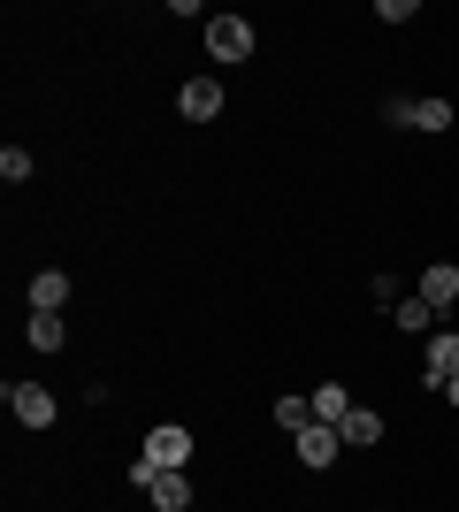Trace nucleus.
Returning <instances> with one entry per match:
<instances>
[{"instance_id":"nucleus-16","label":"nucleus","mask_w":459,"mask_h":512,"mask_svg":"<svg viewBox=\"0 0 459 512\" xmlns=\"http://www.w3.org/2000/svg\"><path fill=\"white\" fill-rule=\"evenodd\" d=\"M0 176H8V184H23V176H31V153H23V146H0Z\"/></svg>"},{"instance_id":"nucleus-10","label":"nucleus","mask_w":459,"mask_h":512,"mask_svg":"<svg viewBox=\"0 0 459 512\" xmlns=\"http://www.w3.org/2000/svg\"><path fill=\"white\" fill-rule=\"evenodd\" d=\"M62 306H69V276H62V268L31 276V314H62Z\"/></svg>"},{"instance_id":"nucleus-13","label":"nucleus","mask_w":459,"mask_h":512,"mask_svg":"<svg viewBox=\"0 0 459 512\" xmlns=\"http://www.w3.org/2000/svg\"><path fill=\"white\" fill-rule=\"evenodd\" d=\"M337 436H345V444H375V436H383V413H368V406H352V413H345V428H337Z\"/></svg>"},{"instance_id":"nucleus-12","label":"nucleus","mask_w":459,"mask_h":512,"mask_svg":"<svg viewBox=\"0 0 459 512\" xmlns=\"http://www.w3.org/2000/svg\"><path fill=\"white\" fill-rule=\"evenodd\" d=\"M306 398H314V421H329V428H345V413H352V390L322 383V390H306Z\"/></svg>"},{"instance_id":"nucleus-11","label":"nucleus","mask_w":459,"mask_h":512,"mask_svg":"<svg viewBox=\"0 0 459 512\" xmlns=\"http://www.w3.org/2000/svg\"><path fill=\"white\" fill-rule=\"evenodd\" d=\"M391 321H398V329H421V337H437V306L421 299V291H406V299L391 306Z\"/></svg>"},{"instance_id":"nucleus-15","label":"nucleus","mask_w":459,"mask_h":512,"mask_svg":"<svg viewBox=\"0 0 459 512\" xmlns=\"http://www.w3.org/2000/svg\"><path fill=\"white\" fill-rule=\"evenodd\" d=\"M276 428H284V436L314 428V398H276Z\"/></svg>"},{"instance_id":"nucleus-7","label":"nucleus","mask_w":459,"mask_h":512,"mask_svg":"<svg viewBox=\"0 0 459 512\" xmlns=\"http://www.w3.org/2000/svg\"><path fill=\"white\" fill-rule=\"evenodd\" d=\"M176 107H184L192 123H215V115H222V85H215V77H192V85L176 92Z\"/></svg>"},{"instance_id":"nucleus-9","label":"nucleus","mask_w":459,"mask_h":512,"mask_svg":"<svg viewBox=\"0 0 459 512\" xmlns=\"http://www.w3.org/2000/svg\"><path fill=\"white\" fill-rule=\"evenodd\" d=\"M146 497H153V512H184V505H192V482H184V467H176V474H153Z\"/></svg>"},{"instance_id":"nucleus-6","label":"nucleus","mask_w":459,"mask_h":512,"mask_svg":"<svg viewBox=\"0 0 459 512\" xmlns=\"http://www.w3.org/2000/svg\"><path fill=\"white\" fill-rule=\"evenodd\" d=\"M421 367H429V383H452L459 375V329H437V337H429V352H421Z\"/></svg>"},{"instance_id":"nucleus-4","label":"nucleus","mask_w":459,"mask_h":512,"mask_svg":"<svg viewBox=\"0 0 459 512\" xmlns=\"http://www.w3.org/2000/svg\"><path fill=\"white\" fill-rule=\"evenodd\" d=\"M138 459H153V467H161V474H176V467H184V459H192V436H184V428H153V436H146V451H138Z\"/></svg>"},{"instance_id":"nucleus-14","label":"nucleus","mask_w":459,"mask_h":512,"mask_svg":"<svg viewBox=\"0 0 459 512\" xmlns=\"http://www.w3.org/2000/svg\"><path fill=\"white\" fill-rule=\"evenodd\" d=\"M31 344H39V352H62V344H69V321L62 314H31Z\"/></svg>"},{"instance_id":"nucleus-2","label":"nucleus","mask_w":459,"mask_h":512,"mask_svg":"<svg viewBox=\"0 0 459 512\" xmlns=\"http://www.w3.org/2000/svg\"><path fill=\"white\" fill-rule=\"evenodd\" d=\"M207 46H215V62H245V54H253V23L245 16H215L207 23Z\"/></svg>"},{"instance_id":"nucleus-3","label":"nucleus","mask_w":459,"mask_h":512,"mask_svg":"<svg viewBox=\"0 0 459 512\" xmlns=\"http://www.w3.org/2000/svg\"><path fill=\"white\" fill-rule=\"evenodd\" d=\"M8 413H16L23 428H54V390H39V383H8Z\"/></svg>"},{"instance_id":"nucleus-5","label":"nucleus","mask_w":459,"mask_h":512,"mask_svg":"<svg viewBox=\"0 0 459 512\" xmlns=\"http://www.w3.org/2000/svg\"><path fill=\"white\" fill-rule=\"evenodd\" d=\"M291 451H299L306 467L322 474L329 459H337V451H345V436H337V428H329V421H314V428H299V436H291Z\"/></svg>"},{"instance_id":"nucleus-1","label":"nucleus","mask_w":459,"mask_h":512,"mask_svg":"<svg viewBox=\"0 0 459 512\" xmlns=\"http://www.w3.org/2000/svg\"><path fill=\"white\" fill-rule=\"evenodd\" d=\"M391 130H452V100H383Z\"/></svg>"},{"instance_id":"nucleus-8","label":"nucleus","mask_w":459,"mask_h":512,"mask_svg":"<svg viewBox=\"0 0 459 512\" xmlns=\"http://www.w3.org/2000/svg\"><path fill=\"white\" fill-rule=\"evenodd\" d=\"M421 299L437 306V321L452 314V299H459V268H452V260H437V268H421Z\"/></svg>"},{"instance_id":"nucleus-17","label":"nucleus","mask_w":459,"mask_h":512,"mask_svg":"<svg viewBox=\"0 0 459 512\" xmlns=\"http://www.w3.org/2000/svg\"><path fill=\"white\" fill-rule=\"evenodd\" d=\"M444 398H452V406H459V375H452V383H444Z\"/></svg>"}]
</instances>
